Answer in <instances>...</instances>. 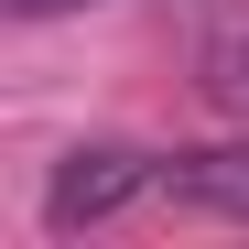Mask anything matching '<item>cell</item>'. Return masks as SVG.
I'll list each match as a JSON object with an SVG mask.
<instances>
[{"instance_id": "obj_1", "label": "cell", "mask_w": 249, "mask_h": 249, "mask_svg": "<svg viewBox=\"0 0 249 249\" xmlns=\"http://www.w3.org/2000/svg\"><path fill=\"white\" fill-rule=\"evenodd\" d=\"M162 184V162L152 152H119V141H87V152H65L54 174H44V228L54 238H76V228H108L130 195H152Z\"/></svg>"}, {"instance_id": "obj_2", "label": "cell", "mask_w": 249, "mask_h": 249, "mask_svg": "<svg viewBox=\"0 0 249 249\" xmlns=\"http://www.w3.org/2000/svg\"><path fill=\"white\" fill-rule=\"evenodd\" d=\"M162 195H174V206H195V217H238V228H249V141L174 152V162H162Z\"/></svg>"}, {"instance_id": "obj_3", "label": "cell", "mask_w": 249, "mask_h": 249, "mask_svg": "<svg viewBox=\"0 0 249 249\" xmlns=\"http://www.w3.org/2000/svg\"><path fill=\"white\" fill-rule=\"evenodd\" d=\"M206 98L249 119V33H217V44H206Z\"/></svg>"}, {"instance_id": "obj_4", "label": "cell", "mask_w": 249, "mask_h": 249, "mask_svg": "<svg viewBox=\"0 0 249 249\" xmlns=\"http://www.w3.org/2000/svg\"><path fill=\"white\" fill-rule=\"evenodd\" d=\"M11 11H22V22H44V11H76V0H11Z\"/></svg>"}]
</instances>
